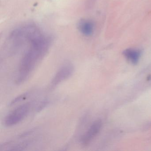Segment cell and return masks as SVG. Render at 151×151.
Segmentation results:
<instances>
[{"label": "cell", "instance_id": "obj_2", "mask_svg": "<svg viewBox=\"0 0 151 151\" xmlns=\"http://www.w3.org/2000/svg\"><path fill=\"white\" fill-rule=\"evenodd\" d=\"M31 106L30 103H25L14 109L5 118V125L8 127L14 126L22 122L30 112Z\"/></svg>", "mask_w": 151, "mask_h": 151}, {"label": "cell", "instance_id": "obj_3", "mask_svg": "<svg viewBox=\"0 0 151 151\" xmlns=\"http://www.w3.org/2000/svg\"><path fill=\"white\" fill-rule=\"evenodd\" d=\"M74 66L70 63H64L60 68L54 76L50 85V88L53 89L71 76L74 73Z\"/></svg>", "mask_w": 151, "mask_h": 151}, {"label": "cell", "instance_id": "obj_7", "mask_svg": "<svg viewBox=\"0 0 151 151\" xmlns=\"http://www.w3.org/2000/svg\"><path fill=\"white\" fill-rule=\"evenodd\" d=\"M29 94V93H24V94H21V95L18 96V97H17V98H16L14 100L11 101L10 104V106H13L14 104H16L17 102H20L21 101L23 100H24V99L27 98Z\"/></svg>", "mask_w": 151, "mask_h": 151}, {"label": "cell", "instance_id": "obj_4", "mask_svg": "<svg viewBox=\"0 0 151 151\" xmlns=\"http://www.w3.org/2000/svg\"><path fill=\"white\" fill-rule=\"evenodd\" d=\"M101 125L100 120L94 122L80 138V144L83 146L88 145L99 132Z\"/></svg>", "mask_w": 151, "mask_h": 151}, {"label": "cell", "instance_id": "obj_1", "mask_svg": "<svg viewBox=\"0 0 151 151\" xmlns=\"http://www.w3.org/2000/svg\"><path fill=\"white\" fill-rule=\"evenodd\" d=\"M50 43L49 38L41 31L36 36L21 60L17 83H22L28 79L48 51Z\"/></svg>", "mask_w": 151, "mask_h": 151}, {"label": "cell", "instance_id": "obj_5", "mask_svg": "<svg viewBox=\"0 0 151 151\" xmlns=\"http://www.w3.org/2000/svg\"><path fill=\"white\" fill-rule=\"evenodd\" d=\"M80 32L86 36H91L94 30V24L92 22L88 20H82L79 24Z\"/></svg>", "mask_w": 151, "mask_h": 151}, {"label": "cell", "instance_id": "obj_6", "mask_svg": "<svg viewBox=\"0 0 151 151\" xmlns=\"http://www.w3.org/2000/svg\"><path fill=\"white\" fill-rule=\"evenodd\" d=\"M123 53L125 57L129 60L131 61L132 63H136L138 61L140 52L139 50L137 49L129 48L125 50Z\"/></svg>", "mask_w": 151, "mask_h": 151}]
</instances>
